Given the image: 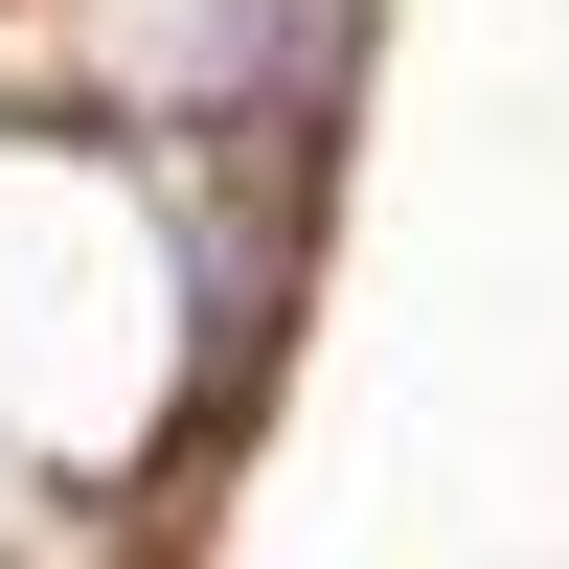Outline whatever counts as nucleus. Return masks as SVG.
I'll list each match as a JSON object with an SVG mask.
<instances>
[{"mask_svg":"<svg viewBox=\"0 0 569 569\" xmlns=\"http://www.w3.org/2000/svg\"><path fill=\"white\" fill-rule=\"evenodd\" d=\"M365 0H114V69L160 91V114H297V91H342Z\"/></svg>","mask_w":569,"mask_h":569,"instance_id":"nucleus-1","label":"nucleus"}]
</instances>
